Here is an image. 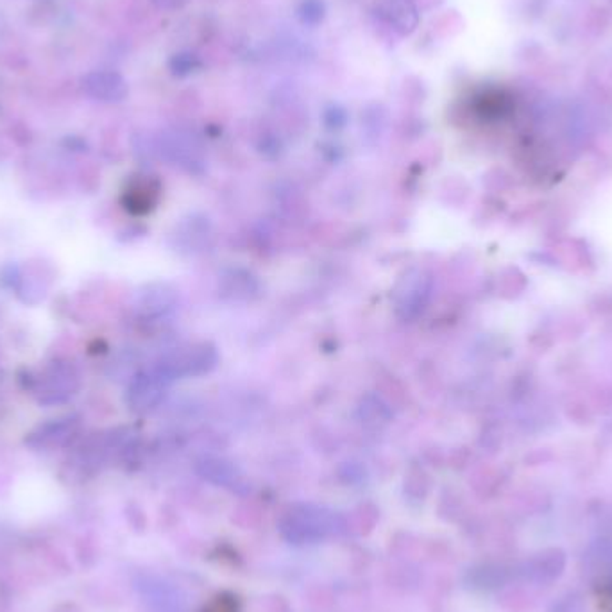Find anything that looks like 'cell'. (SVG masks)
Returning <instances> with one entry per match:
<instances>
[{"label":"cell","instance_id":"cell-1","mask_svg":"<svg viewBox=\"0 0 612 612\" xmlns=\"http://www.w3.org/2000/svg\"><path fill=\"white\" fill-rule=\"evenodd\" d=\"M81 389L79 369L66 360L47 363L33 378V394L40 405L54 407L70 402Z\"/></svg>","mask_w":612,"mask_h":612},{"label":"cell","instance_id":"cell-2","mask_svg":"<svg viewBox=\"0 0 612 612\" xmlns=\"http://www.w3.org/2000/svg\"><path fill=\"white\" fill-rule=\"evenodd\" d=\"M219 363V352L209 342H198L178 348L161 358L154 369L168 382L181 378H198L211 372Z\"/></svg>","mask_w":612,"mask_h":612},{"label":"cell","instance_id":"cell-3","mask_svg":"<svg viewBox=\"0 0 612 612\" xmlns=\"http://www.w3.org/2000/svg\"><path fill=\"white\" fill-rule=\"evenodd\" d=\"M339 528H342V521L337 514L313 505H300L281 521L283 536L296 545L315 543Z\"/></svg>","mask_w":612,"mask_h":612},{"label":"cell","instance_id":"cell-4","mask_svg":"<svg viewBox=\"0 0 612 612\" xmlns=\"http://www.w3.org/2000/svg\"><path fill=\"white\" fill-rule=\"evenodd\" d=\"M434 278L424 267H412L402 274L393 289L394 311L403 321L417 319L430 301Z\"/></svg>","mask_w":612,"mask_h":612},{"label":"cell","instance_id":"cell-5","mask_svg":"<svg viewBox=\"0 0 612 612\" xmlns=\"http://www.w3.org/2000/svg\"><path fill=\"white\" fill-rule=\"evenodd\" d=\"M168 385L170 383L154 367L149 371H142L129 382L126 391V403L133 412L146 413L163 402Z\"/></svg>","mask_w":612,"mask_h":612},{"label":"cell","instance_id":"cell-6","mask_svg":"<svg viewBox=\"0 0 612 612\" xmlns=\"http://www.w3.org/2000/svg\"><path fill=\"white\" fill-rule=\"evenodd\" d=\"M566 552L561 548H545L521 564L519 575L532 584L550 586L559 580L566 569Z\"/></svg>","mask_w":612,"mask_h":612},{"label":"cell","instance_id":"cell-7","mask_svg":"<svg viewBox=\"0 0 612 612\" xmlns=\"http://www.w3.org/2000/svg\"><path fill=\"white\" fill-rule=\"evenodd\" d=\"M158 151L167 161L179 165L187 168L189 172L203 170V154L199 151L198 144L185 133H178V131L163 133L158 140Z\"/></svg>","mask_w":612,"mask_h":612},{"label":"cell","instance_id":"cell-8","mask_svg":"<svg viewBox=\"0 0 612 612\" xmlns=\"http://www.w3.org/2000/svg\"><path fill=\"white\" fill-rule=\"evenodd\" d=\"M376 15L402 38L413 35L419 27V7L413 0H378Z\"/></svg>","mask_w":612,"mask_h":612},{"label":"cell","instance_id":"cell-9","mask_svg":"<svg viewBox=\"0 0 612 612\" xmlns=\"http://www.w3.org/2000/svg\"><path fill=\"white\" fill-rule=\"evenodd\" d=\"M81 421L77 415H65L40 424L27 439L33 448H59L68 444L79 432Z\"/></svg>","mask_w":612,"mask_h":612},{"label":"cell","instance_id":"cell-10","mask_svg":"<svg viewBox=\"0 0 612 612\" xmlns=\"http://www.w3.org/2000/svg\"><path fill=\"white\" fill-rule=\"evenodd\" d=\"M83 90L101 102L124 101L129 94L128 81L117 72H92L83 79Z\"/></svg>","mask_w":612,"mask_h":612},{"label":"cell","instance_id":"cell-11","mask_svg":"<svg viewBox=\"0 0 612 612\" xmlns=\"http://www.w3.org/2000/svg\"><path fill=\"white\" fill-rule=\"evenodd\" d=\"M178 303L176 289L168 283H151L142 289L137 300V310L140 315L156 319L170 313Z\"/></svg>","mask_w":612,"mask_h":612},{"label":"cell","instance_id":"cell-12","mask_svg":"<svg viewBox=\"0 0 612 612\" xmlns=\"http://www.w3.org/2000/svg\"><path fill=\"white\" fill-rule=\"evenodd\" d=\"M198 473L213 485L228 487V489H239L244 484L240 469L226 459L219 457H204L196 465Z\"/></svg>","mask_w":612,"mask_h":612},{"label":"cell","instance_id":"cell-13","mask_svg":"<svg viewBox=\"0 0 612 612\" xmlns=\"http://www.w3.org/2000/svg\"><path fill=\"white\" fill-rule=\"evenodd\" d=\"M158 194L159 190L154 179L148 176L135 178L124 190L122 204L133 215H146L153 209L158 201Z\"/></svg>","mask_w":612,"mask_h":612},{"label":"cell","instance_id":"cell-14","mask_svg":"<svg viewBox=\"0 0 612 612\" xmlns=\"http://www.w3.org/2000/svg\"><path fill=\"white\" fill-rule=\"evenodd\" d=\"M258 292V281L248 270L233 269L220 278V296L231 301H248Z\"/></svg>","mask_w":612,"mask_h":612},{"label":"cell","instance_id":"cell-15","mask_svg":"<svg viewBox=\"0 0 612 612\" xmlns=\"http://www.w3.org/2000/svg\"><path fill=\"white\" fill-rule=\"evenodd\" d=\"M167 66H168V72L174 77H190V76L203 70L204 63L199 54L192 51H181L170 56Z\"/></svg>","mask_w":612,"mask_h":612},{"label":"cell","instance_id":"cell-16","mask_svg":"<svg viewBox=\"0 0 612 612\" xmlns=\"http://www.w3.org/2000/svg\"><path fill=\"white\" fill-rule=\"evenodd\" d=\"M326 4L324 0H301L296 7V18L306 27H317L326 18Z\"/></svg>","mask_w":612,"mask_h":612},{"label":"cell","instance_id":"cell-17","mask_svg":"<svg viewBox=\"0 0 612 612\" xmlns=\"http://www.w3.org/2000/svg\"><path fill=\"white\" fill-rule=\"evenodd\" d=\"M322 122L330 131H339L348 124V111L341 104H328L322 111Z\"/></svg>","mask_w":612,"mask_h":612},{"label":"cell","instance_id":"cell-18","mask_svg":"<svg viewBox=\"0 0 612 612\" xmlns=\"http://www.w3.org/2000/svg\"><path fill=\"white\" fill-rule=\"evenodd\" d=\"M550 612H586V606L580 595L569 593L561 598Z\"/></svg>","mask_w":612,"mask_h":612},{"label":"cell","instance_id":"cell-19","mask_svg":"<svg viewBox=\"0 0 612 612\" xmlns=\"http://www.w3.org/2000/svg\"><path fill=\"white\" fill-rule=\"evenodd\" d=\"M159 11H179L190 4V0H153Z\"/></svg>","mask_w":612,"mask_h":612}]
</instances>
